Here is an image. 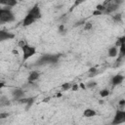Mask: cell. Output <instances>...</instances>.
<instances>
[{
  "instance_id": "6da1fadb",
  "label": "cell",
  "mask_w": 125,
  "mask_h": 125,
  "mask_svg": "<svg viewBox=\"0 0 125 125\" xmlns=\"http://www.w3.org/2000/svg\"><path fill=\"white\" fill-rule=\"evenodd\" d=\"M42 17V12L40 9V6L38 4H35L26 14V16L24 17L23 21H22V25L23 26H29L32 23H34L37 20L41 19Z\"/></svg>"
},
{
  "instance_id": "7a4b0ae2",
  "label": "cell",
  "mask_w": 125,
  "mask_h": 125,
  "mask_svg": "<svg viewBox=\"0 0 125 125\" xmlns=\"http://www.w3.org/2000/svg\"><path fill=\"white\" fill-rule=\"evenodd\" d=\"M124 0H105L103 4L105 6V10L104 12V15H111L115 13Z\"/></svg>"
},
{
  "instance_id": "3957f363",
  "label": "cell",
  "mask_w": 125,
  "mask_h": 125,
  "mask_svg": "<svg viewBox=\"0 0 125 125\" xmlns=\"http://www.w3.org/2000/svg\"><path fill=\"white\" fill-rule=\"evenodd\" d=\"M61 56L60 55H42L36 62V65H46V64H55L59 62Z\"/></svg>"
},
{
  "instance_id": "277c9868",
  "label": "cell",
  "mask_w": 125,
  "mask_h": 125,
  "mask_svg": "<svg viewBox=\"0 0 125 125\" xmlns=\"http://www.w3.org/2000/svg\"><path fill=\"white\" fill-rule=\"evenodd\" d=\"M16 20L15 14L11 10V7L1 8L0 9V22L6 23V22H12Z\"/></svg>"
},
{
  "instance_id": "5b68a950",
  "label": "cell",
  "mask_w": 125,
  "mask_h": 125,
  "mask_svg": "<svg viewBox=\"0 0 125 125\" xmlns=\"http://www.w3.org/2000/svg\"><path fill=\"white\" fill-rule=\"evenodd\" d=\"M21 49V52H22V62H26L29 58H31L32 56H34L36 54L35 47L29 45L28 43H25Z\"/></svg>"
},
{
  "instance_id": "8992f818",
  "label": "cell",
  "mask_w": 125,
  "mask_h": 125,
  "mask_svg": "<svg viewBox=\"0 0 125 125\" xmlns=\"http://www.w3.org/2000/svg\"><path fill=\"white\" fill-rule=\"evenodd\" d=\"M121 123H125V110L117 109L114 113L111 124L116 125V124H121Z\"/></svg>"
},
{
  "instance_id": "52a82bcc",
  "label": "cell",
  "mask_w": 125,
  "mask_h": 125,
  "mask_svg": "<svg viewBox=\"0 0 125 125\" xmlns=\"http://www.w3.org/2000/svg\"><path fill=\"white\" fill-rule=\"evenodd\" d=\"M115 46L119 47V56H125V36H121L115 42Z\"/></svg>"
},
{
  "instance_id": "ba28073f",
  "label": "cell",
  "mask_w": 125,
  "mask_h": 125,
  "mask_svg": "<svg viewBox=\"0 0 125 125\" xmlns=\"http://www.w3.org/2000/svg\"><path fill=\"white\" fill-rule=\"evenodd\" d=\"M11 95H12L13 100L18 102L19 100L24 98V91H23L21 88H15V89L12 91Z\"/></svg>"
},
{
  "instance_id": "9c48e42d",
  "label": "cell",
  "mask_w": 125,
  "mask_h": 125,
  "mask_svg": "<svg viewBox=\"0 0 125 125\" xmlns=\"http://www.w3.org/2000/svg\"><path fill=\"white\" fill-rule=\"evenodd\" d=\"M124 79H125V76L122 75V74H119L118 73V74L113 75L112 78H111V85H112V87H116V86L122 84V82L124 81Z\"/></svg>"
},
{
  "instance_id": "30bf717a",
  "label": "cell",
  "mask_w": 125,
  "mask_h": 125,
  "mask_svg": "<svg viewBox=\"0 0 125 125\" xmlns=\"http://www.w3.org/2000/svg\"><path fill=\"white\" fill-rule=\"evenodd\" d=\"M39 77H40L39 71H37V70H32V71H30V73H29L28 76H27V81H28L29 84H32V83H34L37 79H39Z\"/></svg>"
},
{
  "instance_id": "8fae6325",
  "label": "cell",
  "mask_w": 125,
  "mask_h": 125,
  "mask_svg": "<svg viewBox=\"0 0 125 125\" xmlns=\"http://www.w3.org/2000/svg\"><path fill=\"white\" fill-rule=\"evenodd\" d=\"M15 37V35L13 33H11L10 31L7 30H0V40L1 41H5L8 39H13Z\"/></svg>"
},
{
  "instance_id": "7c38bea8",
  "label": "cell",
  "mask_w": 125,
  "mask_h": 125,
  "mask_svg": "<svg viewBox=\"0 0 125 125\" xmlns=\"http://www.w3.org/2000/svg\"><path fill=\"white\" fill-rule=\"evenodd\" d=\"M0 4L6 7H15L18 4V0H0Z\"/></svg>"
},
{
  "instance_id": "4fadbf2b",
  "label": "cell",
  "mask_w": 125,
  "mask_h": 125,
  "mask_svg": "<svg viewBox=\"0 0 125 125\" xmlns=\"http://www.w3.org/2000/svg\"><path fill=\"white\" fill-rule=\"evenodd\" d=\"M118 53H119V51H118V47L114 45V46H112V47H110V48L108 49V51H107V56L113 58V57H116Z\"/></svg>"
},
{
  "instance_id": "5bb4252c",
  "label": "cell",
  "mask_w": 125,
  "mask_h": 125,
  "mask_svg": "<svg viewBox=\"0 0 125 125\" xmlns=\"http://www.w3.org/2000/svg\"><path fill=\"white\" fill-rule=\"evenodd\" d=\"M96 115H97V112L92 108H86L83 111V116L84 117H88L89 118V117H94Z\"/></svg>"
},
{
  "instance_id": "9a60e30c",
  "label": "cell",
  "mask_w": 125,
  "mask_h": 125,
  "mask_svg": "<svg viewBox=\"0 0 125 125\" xmlns=\"http://www.w3.org/2000/svg\"><path fill=\"white\" fill-rule=\"evenodd\" d=\"M10 104H11V103H10V100H9L6 96L2 95L1 98H0V106H7V105H9Z\"/></svg>"
},
{
  "instance_id": "2e32d148",
  "label": "cell",
  "mask_w": 125,
  "mask_h": 125,
  "mask_svg": "<svg viewBox=\"0 0 125 125\" xmlns=\"http://www.w3.org/2000/svg\"><path fill=\"white\" fill-rule=\"evenodd\" d=\"M112 21L114 22H116V23H120L122 21V15L119 14V13L118 14H114L112 16Z\"/></svg>"
},
{
  "instance_id": "e0dca14e",
  "label": "cell",
  "mask_w": 125,
  "mask_h": 125,
  "mask_svg": "<svg viewBox=\"0 0 125 125\" xmlns=\"http://www.w3.org/2000/svg\"><path fill=\"white\" fill-rule=\"evenodd\" d=\"M96 10L100 11V12L104 15V10H105V6H104V4H99V5L96 6Z\"/></svg>"
},
{
  "instance_id": "ac0fdd59",
  "label": "cell",
  "mask_w": 125,
  "mask_h": 125,
  "mask_svg": "<svg viewBox=\"0 0 125 125\" xmlns=\"http://www.w3.org/2000/svg\"><path fill=\"white\" fill-rule=\"evenodd\" d=\"M71 84L70 83H64V84H62V91H66V90H68V89H71Z\"/></svg>"
},
{
  "instance_id": "d6986e66",
  "label": "cell",
  "mask_w": 125,
  "mask_h": 125,
  "mask_svg": "<svg viewBox=\"0 0 125 125\" xmlns=\"http://www.w3.org/2000/svg\"><path fill=\"white\" fill-rule=\"evenodd\" d=\"M97 86V82L92 80V81H89L87 84H86V87L87 88H93V87H96Z\"/></svg>"
},
{
  "instance_id": "ffe728a7",
  "label": "cell",
  "mask_w": 125,
  "mask_h": 125,
  "mask_svg": "<svg viewBox=\"0 0 125 125\" xmlns=\"http://www.w3.org/2000/svg\"><path fill=\"white\" fill-rule=\"evenodd\" d=\"M92 27H93V24L91 22H85V24H84V30H86V31L91 30Z\"/></svg>"
},
{
  "instance_id": "44dd1931",
  "label": "cell",
  "mask_w": 125,
  "mask_h": 125,
  "mask_svg": "<svg viewBox=\"0 0 125 125\" xmlns=\"http://www.w3.org/2000/svg\"><path fill=\"white\" fill-rule=\"evenodd\" d=\"M98 73V71H97V68H91L90 70H89V76L90 77H93V76H95L96 74Z\"/></svg>"
},
{
  "instance_id": "7402d4cb",
  "label": "cell",
  "mask_w": 125,
  "mask_h": 125,
  "mask_svg": "<svg viewBox=\"0 0 125 125\" xmlns=\"http://www.w3.org/2000/svg\"><path fill=\"white\" fill-rule=\"evenodd\" d=\"M109 94V91L107 90V89H103L101 92H100V95H101V97H106L107 95Z\"/></svg>"
},
{
  "instance_id": "603a6c76",
  "label": "cell",
  "mask_w": 125,
  "mask_h": 125,
  "mask_svg": "<svg viewBox=\"0 0 125 125\" xmlns=\"http://www.w3.org/2000/svg\"><path fill=\"white\" fill-rule=\"evenodd\" d=\"M8 116H9V113L8 112H1L0 113V119H4V118H6Z\"/></svg>"
},
{
  "instance_id": "cb8c5ba5",
  "label": "cell",
  "mask_w": 125,
  "mask_h": 125,
  "mask_svg": "<svg viewBox=\"0 0 125 125\" xmlns=\"http://www.w3.org/2000/svg\"><path fill=\"white\" fill-rule=\"evenodd\" d=\"M86 0H74V6H77V5H80L81 3L85 2Z\"/></svg>"
},
{
  "instance_id": "d4e9b609",
  "label": "cell",
  "mask_w": 125,
  "mask_h": 125,
  "mask_svg": "<svg viewBox=\"0 0 125 125\" xmlns=\"http://www.w3.org/2000/svg\"><path fill=\"white\" fill-rule=\"evenodd\" d=\"M119 105H120L121 107L125 106V100H121V101H119Z\"/></svg>"
},
{
  "instance_id": "484cf974",
  "label": "cell",
  "mask_w": 125,
  "mask_h": 125,
  "mask_svg": "<svg viewBox=\"0 0 125 125\" xmlns=\"http://www.w3.org/2000/svg\"><path fill=\"white\" fill-rule=\"evenodd\" d=\"M71 89H72V90H77V89H78V85H73V86L71 87Z\"/></svg>"
}]
</instances>
